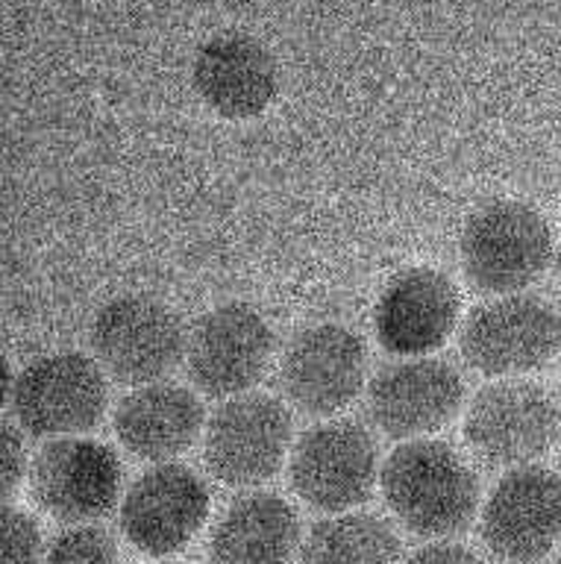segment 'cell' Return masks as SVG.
<instances>
[{
	"label": "cell",
	"mask_w": 561,
	"mask_h": 564,
	"mask_svg": "<svg viewBox=\"0 0 561 564\" xmlns=\"http://www.w3.org/2000/svg\"><path fill=\"white\" fill-rule=\"evenodd\" d=\"M379 485L395 518L423 538L465 532L479 509L474 467L435 438H414L395 447L382 465Z\"/></svg>",
	"instance_id": "obj_1"
},
{
	"label": "cell",
	"mask_w": 561,
	"mask_h": 564,
	"mask_svg": "<svg viewBox=\"0 0 561 564\" xmlns=\"http://www.w3.org/2000/svg\"><path fill=\"white\" fill-rule=\"evenodd\" d=\"M555 256L544 215L520 200L476 209L462 232V268L483 294H520L544 276Z\"/></svg>",
	"instance_id": "obj_2"
},
{
	"label": "cell",
	"mask_w": 561,
	"mask_h": 564,
	"mask_svg": "<svg viewBox=\"0 0 561 564\" xmlns=\"http://www.w3.org/2000/svg\"><path fill=\"white\" fill-rule=\"evenodd\" d=\"M7 403L33 438H71L95 430L109 403L106 370L83 352H51L12 377Z\"/></svg>",
	"instance_id": "obj_3"
},
{
	"label": "cell",
	"mask_w": 561,
	"mask_h": 564,
	"mask_svg": "<svg viewBox=\"0 0 561 564\" xmlns=\"http://www.w3.org/2000/svg\"><path fill=\"white\" fill-rule=\"evenodd\" d=\"M185 335L174 308L148 294L109 300L88 326V344L106 377L136 388L162 382L185 359Z\"/></svg>",
	"instance_id": "obj_4"
},
{
	"label": "cell",
	"mask_w": 561,
	"mask_h": 564,
	"mask_svg": "<svg viewBox=\"0 0 561 564\" xmlns=\"http://www.w3.org/2000/svg\"><path fill=\"white\" fill-rule=\"evenodd\" d=\"M561 432V405L529 379H497L476 391L465 414V441L492 467H527L550 453Z\"/></svg>",
	"instance_id": "obj_5"
},
{
	"label": "cell",
	"mask_w": 561,
	"mask_h": 564,
	"mask_svg": "<svg viewBox=\"0 0 561 564\" xmlns=\"http://www.w3.org/2000/svg\"><path fill=\"white\" fill-rule=\"evenodd\" d=\"M561 347V317L536 294H503L462 326V356L483 377L511 379L544 368Z\"/></svg>",
	"instance_id": "obj_6"
},
{
	"label": "cell",
	"mask_w": 561,
	"mask_h": 564,
	"mask_svg": "<svg viewBox=\"0 0 561 564\" xmlns=\"http://www.w3.org/2000/svg\"><path fill=\"white\" fill-rule=\"evenodd\" d=\"M291 412L271 394L229 397L206 423L203 462L218 482L253 488L268 482L291 449Z\"/></svg>",
	"instance_id": "obj_7"
},
{
	"label": "cell",
	"mask_w": 561,
	"mask_h": 564,
	"mask_svg": "<svg viewBox=\"0 0 561 564\" xmlns=\"http://www.w3.org/2000/svg\"><path fill=\"white\" fill-rule=\"evenodd\" d=\"M273 333L250 303L233 300L203 312L185 335V368L206 397L247 394L271 365Z\"/></svg>",
	"instance_id": "obj_8"
},
{
	"label": "cell",
	"mask_w": 561,
	"mask_h": 564,
	"mask_svg": "<svg viewBox=\"0 0 561 564\" xmlns=\"http://www.w3.org/2000/svg\"><path fill=\"white\" fill-rule=\"evenodd\" d=\"M379 474L377 441L356 421L309 426L291 447V488L317 511H350L368 500Z\"/></svg>",
	"instance_id": "obj_9"
},
{
	"label": "cell",
	"mask_w": 561,
	"mask_h": 564,
	"mask_svg": "<svg viewBox=\"0 0 561 564\" xmlns=\"http://www.w3.org/2000/svg\"><path fill=\"white\" fill-rule=\"evenodd\" d=\"M368 347L344 324H312L300 329L282 352L280 382L294 409L330 417L365 391Z\"/></svg>",
	"instance_id": "obj_10"
},
{
	"label": "cell",
	"mask_w": 561,
	"mask_h": 564,
	"mask_svg": "<svg viewBox=\"0 0 561 564\" xmlns=\"http://www.w3.org/2000/svg\"><path fill=\"white\" fill-rule=\"evenodd\" d=\"M479 535L503 562H541L561 541V476L538 465L509 470L485 500Z\"/></svg>",
	"instance_id": "obj_11"
},
{
	"label": "cell",
	"mask_w": 561,
	"mask_h": 564,
	"mask_svg": "<svg viewBox=\"0 0 561 564\" xmlns=\"http://www.w3.org/2000/svg\"><path fill=\"white\" fill-rule=\"evenodd\" d=\"M465 403V382L447 359L403 356L377 370L368 386L374 426L400 441L444 430Z\"/></svg>",
	"instance_id": "obj_12"
},
{
	"label": "cell",
	"mask_w": 561,
	"mask_h": 564,
	"mask_svg": "<svg viewBox=\"0 0 561 564\" xmlns=\"http://www.w3.org/2000/svg\"><path fill=\"white\" fill-rule=\"evenodd\" d=\"M35 502L62 523H86L112 509L121 494V462L100 441L51 438L30 465Z\"/></svg>",
	"instance_id": "obj_13"
},
{
	"label": "cell",
	"mask_w": 561,
	"mask_h": 564,
	"mask_svg": "<svg viewBox=\"0 0 561 564\" xmlns=\"http://www.w3.org/2000/svg\"><path fill=\"white\" fill-rule=\"evenodd\" d=\"M209 518V491L192 467L159 462L130 485L121 502V532L139 553H180Z\"/></svg>",
	"instance_id": "obj_14"
},
{
	"label": "cell",
	"mask_w": 561,
	"mask_h": 564,
	"mask_svg": "<svg viewBox=\"0 0 561 564\" xmlns=\"http://www.w3.org/2000/svg\"><path fill=\"white\" fill-rule=\"evenodd\" d=\"M456 282L435 268H412L388 282L374 306L379 344L397 356H427L447 341L458 324Z\"/></svg>",
	"instance_id": "obj_15"
},
{
	"label": "cell",
	"mask_w": 561,
	"mask_h": 564,
	"mask_svg": "<svg viewBox=\"0 0 561 564\" xmlns=\"http://www.w3.org/2000/svg\"><path fill=\"white\" fill-rule=\"evenodd\" d=\"M192 77L203 104L227 121H250L277 95V62L247 35L209 39L194 56Z\"/></svg>",
	"instance_id": "obj_16"
},
{
	"label": "cell",
	"mask_w": 561,
	"mask_h": 564,
	"mask_svg": "<svg viewBox=\"0 0 561 564\" xmlns=\"http://www.w3.org/2000/svg\"><path fill=\"white\" fill-rule=\"evenodd\" d=\"M206 412L201 397L174 382L132 388L115 409V435L121 447L144 462H171L201 438Z\"/></svg>",
	"instance_id": "obj_17"
},
{
	"label": "cell",
	"mask_w": 561,
	"mask_h": 564,
	"mask_svg": "<svg viewBox=\"0 0 561 564\" xmlns=\"http://www.w3.org/2000/svg\"><path fill=\"white\" fill-rule=\"evenodd\" d=\"M300 520L280 494L253 491L229 502L209 535L212 564H289L298 553Z\"/></svg>",
	"instance_id": "obj_18"
},
{
	"label": "cell",
	"mask_w": 561,
	"mask_h": 564,
	"mask_svg": "<svg viewBox=\"0 0 561 564\" xmlns=\"http://www.w3.org/2000/svg\"><path fill=\"white\" fill-rule=\"evenodd\" d=\"M400 541L391 523L365 511L317 520L303 541V564H397Z\"/></svg>",
	"instance_id": "obj_19"
},
{
	"label": "cell",
	"mask_w": 561,
	"mask_h": 564,
	"mask_svg": "<svg viewBox=\"0 0 561 564\" xmlns=\"http://www.w3.org/2000/svg\"><path fill=\"white\" fill-rule=\"evenodd\" d=\"M42 564H121V558L106 529L74 527L53 538Z\"/></svg>",
	"instance_id": "obj_20"
},
{
	"label": "cell",
	"mask_w": 561,
	"mask_h": 564,
	"mask_svg": "<svg viewBox=\"0 0 561 564\" xmlns=\"http://www.w3.org/2000/svg\"><path fill=\"white\" fill-rule=\"evenodd\" d=\"M0 529H3V564H42V532L33 514L7 506Z\"/></svg>",
	"instance_id": "obj_21"
},
{
	"label": "cell",
	"mask_w": 561,
	"mask_h": 564,
	"mask_svg": "<svg viewBox=\"0 0 561 564\" xmlns=\"http://www.w3.org/2000/svg\"><path fill=\"white\" fill-rule=\"evenodd\" d=\"M26 474V453L21 432L12 423H3V497H12L15 488L24 482Z\"/></svg>",
	"instance_id": "obj_22"
},
{
	"label": "cell",
	"mask_w": 561,
	"mask_h": 564,
	"mask_svg": "<svg viewBox=\"0 0 561 564\" xmlns=\"http://www.w3.org/2000/svg\"><path fill=\"white\" fill-rule=\"evenodd\" d=\"M406 564H483L479 555L471 553L467 546L450 544V541H439V544H427L421 550H414Z\"/></svg>",
	"instance_id": "obj_23"
},
{
	"label": "cell",
	"mask_w": 561,
	"mask_h": 564,
	"mask_svg": "<svg viewBox=\"0 0 561 564\" xmlns=\"http://www.w3.org/2000/svg\"><path fill=\"white\" fill-rule=\"evenodd\" d=\"M553 268H555V285L561 291V245L555 247V256H553Z\"/></svg>",
	"instance_id": "obj_24"
},
{
	"label": "cell",
	"mask_w": 561,
	"mask_h": 564,
	"mask_svg": "<svg viewBox=\"0 0 561 564\" xmlns=\"http://www.w3.org/2000/svg\"><path fill=\"white\" fill-rule=\"evenodd\" d=\"M559 564H561V555H559Z\"/></svg>",
	"instance_id": "obj_25"
}]
</instances>
